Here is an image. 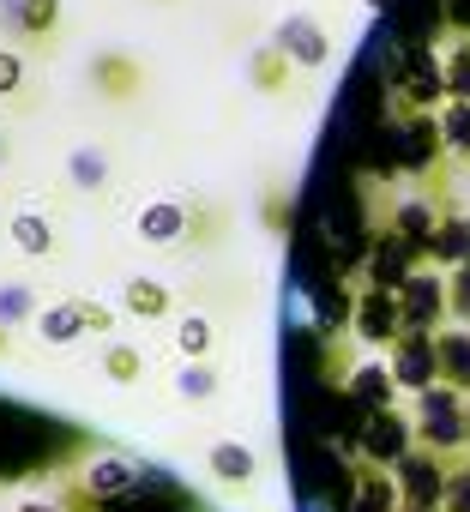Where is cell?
Instances as JSON below:
<instances>
[{"label":"cell","instance_id":"obj_1","mask_svg":"<svg viewBox=\"0 0 470 512\" xmlns=\"http://www.w3.org/2000/svg\"><path fill=\"white\" fill-rule=\"evenodd\" d=\"M410 428H416V446H428L440 458H464L470 452V398L452 386H428L410 398Z\"/></svg>","mask_w":470,"mask_h":512},{"label":"cell","instance_id":"obj_2","mask_svg":"<svg viewBox=\"0 0 470 512\" xmlns=\"http://www.w3.org/2000/svg\"><path fill=\"white\" fill-rule=\"evenodd\" d=\"M416 452V428L410 410H380V416H356V458L374 470H398Z\"/></svg>","mask_w":470,"mask_h":512},{"label":"cell","instance_id":"obj_3","mask_svg":"<svg viewBox=\"0 0 470 512\" xmlns=\"http://www.w3.org/2000/svg\"><path fill=\"white\" fill-rule=\"evenodd\" d=\"M446 476H452V458L416 446V452L392 470V482H398V512H446Z\"/></svg>","mask_w":470,"mask_h":512},{"label":"cell","instance_id":"obj_4","mask_svg":"<svg viewBox=\"0 0 470 512\" xmlns=\"http://www.w3.org/2000/svg\"><path fill=\"white\" fill-rule=\"evenodd\" d=\"M398 314H404V332H446L452 326V302H446V278L440 272H410L398 284Z\"/></svg>","mask_w":470,"mask_h":512},{"label":"cell","instance_id":"obj_5","mask_svg":"<svg viewBox=\"0 0 470 512\" xmlns=\"http://www.w3.org/2000/svg\"><path fill=\"white\" fill-rule=\"evenodd\" d=\"M386 368L398 380V392H428L440 386V332H398V344L386 350Z\"/></svg>","mask_w":470,"mask_h":512},{"label":"cell","instance_id":"obj_6","mask_svg":"<svg viewBox=\"0 0 470 512\" xmlns=\"http://www.w3.org/2000/svg\"><path fill=\"white\" fill-rule=\"evenodd\" d=\"M350 332L356 338H368V344H398V332H404V314H398V290H362L356 296V314H350Z\"/></svg>","mask_w":470,"mask_h":512},{"label":"cell","instance_id":"obj_7","mask_svg":"<svg viewBox=\"0 0 470 512\" xmlns=\"http://www.w3.org/2000/svg\"><path fill=\"white\" fill-rule=\"evenodd\" d=\"M344 392H350L356 416H380V410H398V380H392V368H386V362H368V368H356Z\"/></svg>","mask_w":470,"mask_h":512},{"label":"cell","instance_id":"obj_8","mask_svg":"<svg viewBox=\"0 0 470 512\" xmlns=\"http://www.w3.org/2000/svg\"><path fill=\"white\" fill-rule=\"evenodd\" d=\"M440 386L470 398V326H446L440 332Z\"/></svg>","mask_w":470,"mask_h":512},{"label":"cell","instance_id":"obj_9","mask_svg":"<svg viewBox=\"0 0 470 512\" xmlns=\"http://www.w3.org/2000/svg\"><path fill=\"white\" fill-rule=\"evenodd\" d=\"M440 85H446V103H470V37H458L440 61Z\"/></svg>","mask_w":470,"mask_h":512},{"label":"cell","instance_id":"obj_10","mask_svg":"<svg viewBox=\"0 0 470 512\" xmlns=\"http://www.w3.org/2000/svg\"><path fill=\"white\" fill-rule=\"evenodd\" d=\"M434 121H440V145H446V157L470 163V103H446Z\"/></svg>","mask_w":470,"mask_h":512},{"label":"cell","instance_id":"obj_11","mask_svg":"<svg viewBox=\"0 0 470 512\" xmlns=\"http://www.w3.org/2000/svg\"><path fill=\"white\" fill-rule=\"evenodd\" d=\"M284 43H290V55L302 61V67H320L326 61V37L308 25V19H296V25H284Z\"/></svg>","mask_w":470,"mask_h":512},{"label":"cell","instance_id":"obj_12","mask_svg":"<svg viewBox=\"0 0 470 512\" xmlns=\"http://www.w3.org/2000/svg\"><path fill=\"white\" fill-rule=\"evenodd\" d=\"M211 470H217L223 482H254V470H260V464H254V452H248V446H217V452H211Z\"/></svg>","mask_w":470,"mask_h":512},{"label":"cell","instance_id":"obj_13","mask_svg":"<svg viewBox=\"0 0 470 512\" xmlns=\"http://www.w3.org/2000/svg\"><path fill=\"white\" fill-rule=\"evenodd\" d=\"M446 302H452V326H470V260L446 272Z\"/></svg>","mask_w":470,"mask_h":512},{"label":"cell","instance_id":"obj_14","mask_svg":"<svg viewBox=\"0 0 470 512\" xmlns=\"http://www.w3.org/2000/svg\"><path fill=\"white\" fill-rule=\"evenodd\" d=\"M446 512H470V452L452 458V476H446Z\"/></svg>","mask_w":470,"mask_h":512},{"label":"cell","instance_id":"obj_15","mask_svg":"<svg viewBox=\"0 0 470 512\" xmlns=\"http://www.w3.org/2000/svg\"><path fill=\"white\" fill-rule=\"evenodd\" d=\"M55 19V0H25V31H49Z\"/></svg>","mask_w":470,"mask_h":512},{"label":"cell","instance_id":"obj_16","mask_svg":"<svg viewBox=\"0 0 470 512\" xmlns=\"http://www.w3.org/2000/svg\"><path fill=\"white\" fill-rule=\"evenodd\" d=\"M163 302H169L163 290H151V284H133V308H139V314H163Z\"/></svg>","mask_w":470,"mask_h":512},{"label":"cell","instance_id":"obj_17","mask_svg":"<svg viewBox=\"0 0 470 512\" xmlns=\"http://www.w3.org/2000/svg\"><path fill=\"white\" fill-rule=\"evenodd\" d=\"M181 344H187V350H211V326L187 320V326H181Z\"/></svg>","mask_w":470,"mask_h":512},{"label":"cell","instance_id":"obj_18","mask_svg":"<svg viewBox=\"0 0 470 512\" xmlns=\"http://www.w3.org/2000/svg\"><path fill=\"white\" fill-rule=\"evenodd\" d=\"M13 512H61L55 500H25V506H13Z\"/></svg>","mask_w":470,"mask_h":512}]
</instances>
